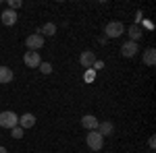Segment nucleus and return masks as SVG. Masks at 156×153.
Returning a JSON list of instances; mask_svg holds the SVG:
<instances>
[{
    "mask_svg": "<svg viewBox=\"0 0 156 153\" xmlns=\"http://www.w3.org/2000/svg\"><path fill=\"white\" fill-rule=\"evenodd\" d=\"M98 118L94 116V114H85L83 118H81V126H83L85 130H96L98 128Z\"/></svg>",
    "mask_w": 156,
    "mask_h": 153,
    "instance_id": "obj_8",
    "label": "nucleus"
},
{
    "mask_svg": "<svg viewBox=\"0 0 156 153\" xmlns=\"http://www.w3.org/2000/svg\"><path fill=\"white\" fill-rule=\"evenodd\" d=\"M148 145H150V149H154V147H156V139H154V137H150V141H148Z\"/></svg>",
    "mask_w": 156,
    "mask_h": 153,
    "instance_id": "obj_21",
    "label": "nucleus"
},
{
    "mask_svg": "<svg viewBox=\"0 0 156 153\" xmlns=\"http://www.w3.org/2000/svg\"><path fill=\"white\" fill-rule=\"evenodd\" d=\"M37 33H40V35L44 37H52L54 35V33H56V25L54 23H44V27H40V29H37Z\"/></svg>",
    "mask_w": 156,
    "mask_h": 153,
    "instance_id": "obj_13",
    "label": "nucleus"
},
{
    "mask_svg": "<svg viewBox=\"0 0 156 153\" xmlns=\"http://www.w3.org/2000/svg\"><path fill=\"white\" fill-rule=\"evenodd\" d=\"M121 54L125 56V58H131L137 54V44L135 42H125L123 46H121Z\"/></svg>",
    "mask_w": 156,
    "mask_h": 153,
    "instance_id": "obj_9",
    "label": "nucleus"
},
{
    "mask_svg": "<svg viewBox=\"0 0 156 153\" xmlns=\"http://www.w3.org/2000/svg\"><path fill=\"white\" fill-rule=\"evenodd\" d=\"M96 130L102 135V137H110V135L115 132V126H112V122H108V120H106V122H100Z\"/></svg>",
    "mask_w": 156,
    "mask_h": 153,
    "instance_id": "obj_12",
    "label": "nucleus"
},
{
    "mask_svg": "<svg viewBox=\"0 0 156 153\" xmlns=\"http://www.w3.org/2000/svg\"><path fill=\"white\" fill-rule=\"evenodd\" d=\"M11 135H12V139H23L25 130L21 126H15V128H11Z\"/></svg>",
    "mask_w": 156,
    "mask_h": 153,
    "instance_id": "obj_16",
    "label": "nucleus"
},
{
    "mask_svg": "<svg viewBox=\"0 0 156 153\" xmlns=\"http://www.w3.org/2000/svg\"><path fill=\"white\" fill-rule=\"evenodd\" d=\"M0 153H9V151H6V147H0Z\"/></svg>",
    "mask_w": 156,
    "mask_h": 153,
    "instance_id": "obj_22",
    "label": "nucleus"
},
{
    "mask_svg": "<svg viewBox=\"0 0 156 153\" xmlns=\"http://www.w3.org/2000/svg\"><path fill=\"white\" fill-rule=\"evenodd\" d=\"M23 62L27 68H37L40 64H42V58H40V54L37 52H34V50H27L23 56Z\"/></svg>",
    "mask_w": 156,
    "mask_h": 153,
    "instance_id": "obj_4",
    "label": "nucleus"
},
{
    "mask_svg": "<svg viewBox=\"0 0 156 153\" xmlns=\"http://www.w3.org/2000/svg\"><path fill=\"white\" fill-rule=\"evenodd\" d=\"M94 62H96V54L92 52V50H85L81 52V56H79V64L85 66V68H92L94 66Z\"/></svg>",
    "mask_w": 156,
    "mask_h": 153,
    "instance_id": "obj_6",
    "label": "nucleus"
},
{
    "mask_svg": "<svg viewBox=\"0 0 156 153\" xmlns=\"http://www.w3.org/2000/svg\"><path fill=\"white\" fill-rule=\"evenodd\" d=\"M37 68L44 72V75H50V72H52V64H50V62H42V64H40Z\"/></svg>",
    "mask_w": 156,
    "mask_h": 153,
    "instance_id": "obj_17",
    "label": "nucleus"
},
{
    "mask_svg": "<svg viewBox=\"0 0 156 153\" xmlns=\"http://www.w3.org/2000/svg\"><path fill=\"white\" fill-rule=\"evenodd\" d=\"M12 71L9 66H0V83H11L12 81Z\"/></svg>",
    "mask_w": 156,
    "mask_h": 153,
    "instance_id": "obj_15",
    "label": "nucleus"
},
{
    "mask_svg": "<svg viewBox=\"0 0 156 153\" xmlns=\"http://www.w3.org/2000/svg\"><path fill=\"white\" fill-rule=\"evenodd\" d=\"M104 33H106V37H110V39H117V37H121L125 33V25L121 23V21H110V23L106 25V29H104Z\"/></svg>",
    "mask_w": 156,
    "mask_h": 153,
    "instance_id": "obj_3",
    "label": "nucleus"
},
{
    "mask_svg": "<svg viewBox=\"0 0 156 153\" xmlns=\"http://www.w3.org/2000/svg\"><path fill=\"white\" fill-rule=\"evenodd\" d=\"M94 79H96V71H94V68H87V72H85V81L92 83Z\"/></svg>",
    "mask_w": 156,
    "mask_h": 153,
    "instance_id": "obj_19",
    "label": "nucleus"
},
{
    "mask_svg": "<svg viewBox=\"0 0 156 153\" xmlns=\"http://www.w3.org/2000/svg\"><path fill=\"white\" fill-rule=\"evenodd\" d=\"M25 46H27V50L37 52L40 48L44 46V37L40 35V33H31V35H27V39H25Z\"/></svg>",
    "mask_w": 156,
    "mask_h": 153,
    "instance_id": "obj_5",
    "label": "nucleus"
},
{
    "mask_svg": "<svg viewBox=\"0 0 156 153\" xmlns=\"http://www.w3.org/2000/svg\"><path fill=\"white\" fill-rule=\"evenodd\" d=\"M34 124H36V116L29 114V112H25V114L19 116V124H17V126H21L23 130H27V128H31Z\"/></svg>",
    "mask_w": 156,
    "mask_h": 153,
    "instance_id": "obj_7",
    "label": "nucleus"
},
{
    "mask_svg": "<svg viewBox=\"0 0 156 153\" xmlns=\"http://www.w3.org/2000/svg\"><path fill=\"white\" fill-rule=\"evenodd\" d=\"M144 64L146 66H154L156 64V50L154 48H148L144 52Z\"/></svg>",
    "mask_w": 156,
    "mask_h": 153,
    "instance_id": "obj_14",
    "label": "nucleus"
},
{
    "mask_svg": "<svg viewBox=\"0 0 156 153\" xmlns=\"http://www.w3.org/2000/svg\"><path fill=\"white\" fill-rule=\"evenodd\" d=\"M85 143H87V147H90L92 151H100V149L104 147V137H102L98 130H90L87 137H85Z\"/></svg>",
    "mask_w": 156,
    "mask_h": 153,
    "instance_id": "obj_1",
    "label": "nucleus"
},
{
    "mask_svg": "<svg viewBox=\"0 0 156 153\" xmlns=\"http://www.w3.org/2000/svg\"><path fill=\"white\" fill-rule=\"evenodd\" d=\"M127 35H129V42H135V44H137V39L144 35V29H142L137 23H133L131 27L127 29Z\"/></svg>",
    "mask_w": 156,
    "mask_h": 153,
    "instance_id": "obj_10",
    "label": "nucleus"
},
{
    "mask_svg": "<svg viewBox=\"0 0 156 153\" xmlns=\"http://www.w3.org/2000/svg\"><path fill=\"white\" fill-rule=\"evenodd\" d=\"M17 124H19V116H17L12 110L0 112V126H2V128H15Z\"/></svg>",
    "mask_w": 156,
    "mask_h": 153,
    "instance_id": "obj_2",
    "label": "nucleus"
},
{
    "mask_svg": "<svg viewBox=\"0 0 156 153\" xmlns=\"http://www.w3.org/2000/svg\"><path fill=\"white\" fill-rule=\"evenodd\" d=\"M0 19H2V23L6 25V27H11V25L17 23V12H15V11H9V8H6V11L0 15Z\"/></svg>",
    "mask_w": 156,
    "mask_h": 153,
    "instance_id": "obj_11",
    "label": "nucleus"
},
{
    "mask_svg": "<svg viewBox=\"0 0 156 153\" xmlns=\"http://www.w3.org/2000/svg\"><path fill=\"white\" fill-rule=\"evenodd\" d=\"M102 66H104V62H102V60H96V62H94V66H92V68H94V71H100V68H102Z\"/></svg>",
    "mask_w": 156,
    "mask_h": 153,
    "instance_id": "obj_20",
    "label": "nucleus"
},
{
    "mask_svg": "<svg viewBox=\"0 0 156 153\" xmlns=\"http://www.w3.org/2000/svg\"><path fill=\"white\" fill-rule=\"evenodd\" d=\"M21 0H9V11H15L17 12V8H21Z\"/></svg>",
    "mask_w": 156,
    "mask_h": 153,
    "instance_id": "obj_18",
    "label": "nucleus"
}]
</instances>
